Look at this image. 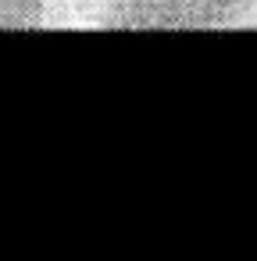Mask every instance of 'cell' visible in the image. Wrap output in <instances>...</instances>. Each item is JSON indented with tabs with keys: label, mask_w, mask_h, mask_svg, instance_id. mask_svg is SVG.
Returning a JSON list of instances; mask_svg holds the SVG:
<instances>
[{
	"label": "cell",
	"mask_w": 257,
	"mask_h": 261,
	"mask_svg": "<svg viewBox=\"0 0 257 261\" xmlns=\"http://www.w3.org/2000/svg\"><path fill=\"white\" fill-rule=\"evenodd\" d=\"M68 25L93 29H257V0H61Z\"/></svg>",
	"instance_id": "6da1fadb"
},
{
	"label": "cell",
	"mask_w": 257,
	"mask_h": 261,
	"mask_svg": "<svg viewBox=\"0 0 257 261\" xmlns=\"http://www.w3.org/2000/svg\"><path fill=\"white\" fill-rule=\"evenodd\" d=\"M68 25L61 0H0V29H47Z\"/></svg>",
	"instance_id": "7a4b0ae2"
}]
</instances>
